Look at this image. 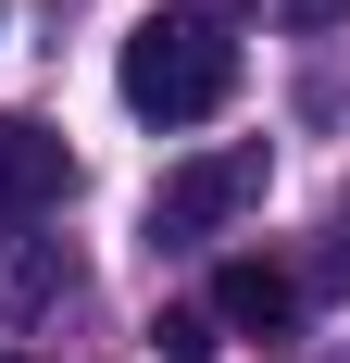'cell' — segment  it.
<instances>
[{"label": "cell", "instance_id": "6da1fadb", "mask_svg": "<svg viewBox=\"0 0 350 363\" xmlns=\"http://www.w3.org/2000/svg\"><path fill=\"white\" fill-rule=\"evenodd\" d=\"M225 101H238V38H225V13L175 0V13H150L125 38V113L138 125H201Z\"/></svg>", "mask_w": 350, "mask_h": 363}, {"label": "cell", "instance_id": "7a4b0ae2", "mask_svg": "<svg viewBox=\"0 0 350 363\" xmlns=\"http://www.w3.org/2000/svg\"><path fill=\"white\" fill-rule=\"evenodd\" d=\"M263 188H276V150H263V138L188 150V163H163V188H150V238H163V251H188V238H213V225H238Z\"/></svg>", "mask_w": 350, "mask_h": 363}, {"label": "cell", "instance_id": "3957f363", "mask_svg": "<svg viewBox=\"0 0 350 363\" xmlns=\"http://www.w3.org/2000/svg\"><path fill=\"white\" fill-rule=\"evenodd\" d=\"M75 201V150L63 125H38V113H0V225H38Z\"/></svg>", "mask_w": 350, "mask_h": 363}, {"label": "cell", "instance_id": "277c9868", "mask_svg": "<svg viewBox=\"0 0 350 363\" xmlns=\"http://www.w3.org/2000/svg\"><path fill=\"white\" fill-rule=\"evenodd\" d=\"M213 326L288 338V326H300V276H288V263H263V251H225V263H213Z\"/></svg>", "mask_w": 350, "mask_h": 363}, {"label": "cell", "instance_id": "5b68a950", "mask_svg": "<svg viewBox=\"0 0 350 363\" xmlns=\"http://www.w3.org/2000/svg\"><path fill=\"white\" fill-rule=\"evenodd\" d=\"M75 289V251L63 238H0V313H50Z\"/></svg>", "mask_w": 350, "mask_h": 363}, {"label": "cell", "instance_id": "8992f818", "mask_svg": "<svg viewBox=\"0 0 350 363\" xmlns=\"http://www.w3.org/2000/svg\"><path fill=\"white\" fill-rule=\"evenodd\" d=\"M288 276H300V301H350V188H338V213H325L313 263H288Z\"/></svg>", "mask_w": 350, "mask_h": 363}, {"label": "cell", "instance_id": "52a82bcc", "mask_svg": "<svg viewBox=\"0 0 350 363\" xmlns=\"http://www.w3.org/2000/svg\"><path fill=\"white\" fill-rule=\"evenodd\" d=\"M150 338H163V363H213V313H163Z\"/></svg>", "mask_w": 350, "mask_h": 363}, {"label": "cell", "instance_id": "ba28073f", "mask_svg": "<svg viewBox=\"0 0 350 363\" xmlns=\"http://www.w3.org/2000/svg\"><path fill=\"white\" fill-rule=\"evenodd\" d=\"M276 13H288L300 38H325V26H350V0H276Z\"/></svg>", "mask_w": 350, "mask_h": 363}, {"label": "cell", "instance_id": "9c48e42d", "mask_svg": "<svg viewBox=\"0 0 350 363\" xmlns=\"http://www.w3.org/2000/svg\"><path fill=\"white\" fill-rule=\"evenodd\" d=\"M0 363H26V351H0Z\"/></svg>", "mask_w": 350, "mask_h": 363}]
</instances>
